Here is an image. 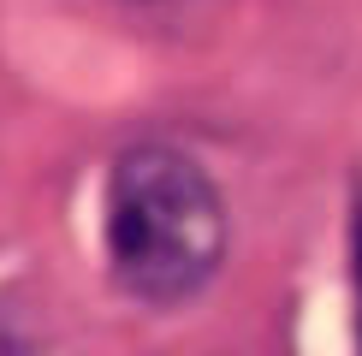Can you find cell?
Listing matches in <instances>:
<instances>
[{"label":"cell","mask_w":362,"mask_h":356,"mask_svg":"<svg viewBox=\"0 0 362 356\" xmlns=\"http://www.w3.org/2000/svg\"><path fill=\"white\" fill-rule=\"evenodd\" d=\"M113 279L143 303H185L226 256V202L185 148L137 143L113 160L101 196Z\"/></svg>","instance_id":"6da1fadb"},{"label":"cell","mask_w":362,"mask_h":356,"mask_svg":"<svg viewBox=\"0 0 362 356\" xmlns=\"http://www.w3.org/2000/svg\"><path fill=\"white\" fill-rule=\"evenodd\" d=\"M351 279H356V356H362V196H356V226H351Z\"/></svg>","instance_id":"7a4b0ae2"}]
</instances>
